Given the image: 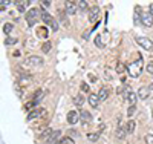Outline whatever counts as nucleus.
Returning <instances> with one entry per match:
<instances>
[{"instance_id":"nucleus-25","label":"nucleus","mask_w":153,"mask_h":144,"mask_svg":"<svg viewBox=\"0 0 153 144\" xmlns=\"http://www.w3.org/2000/svg\"><path fill=\"white\" fill-rule=\"evenodd\" d=\"M115 71H117L118 74H123V72L126 71V66H124V63L118 61V63H117V66H115Z\"/></svg>"},{"instance_id":"nucleus-19","label":"nucleus","mask_w":153,"mask_h":144,"mask_svg":"<svg viewBox=\"0 0 153 144\" xmlns=\"http://www.w3.org/2000/svg\"><path fill=\"white\" fill-rule=\"evenodd\" d=\"M135 127H136V123H135L133 120L127 121V124H126V129H127V132H129V134H133V132H135Z\"/></svg>"},{"instance_id":"nucleus-42","label":"nucleus","mask_w":153,"mask_h":144,"mask_svg":"<svg viewBox=\"0 0 153 144\" xmlns=\"http://www.w3.org/2000/svg\"><path fill=\"white\" fill-rule=\"evenodd\" d=\"M149 12L153 16V3H150V6H149Z\"/></svg>"},{"instance_id":"nucleus-27","label":"nucleus","mask_w":153,"mask_h":144,"mask_svg":"<svg viewBox=\"0 0 153 144\" xmlns=\"http://www.w3.org/2000/svg\"><path fill=\"white\" fill-rule=\"evenodd\" d=\"M52 49V43H49V42H46V43H43V46H42V51L45 52V54H48V52Z\"/></svg>"},{"instance_id":"nucleus-26","label":"nucleus","mask_w":153,"mask_h":144,"mask_svg":"<svg viewBox=\"0 0 153 144\" xmlns=\"http://www.w3.org/2000/svg\"><path fill=\"white\" fill-rule=\"evenodd\" d=\"M58 144H75V141L71 138V137H65V138H61Z\"/></svg>"},{"instance_id":"nucleus-32","label":"nucleus","mask_w":153,"mask_h":144,"mask_svg":"<svg viewBox=\"0 0 153 144\" xmlns=\"http://www.w3.org/2000/svg\"><path fill=\"white\" fill-rule=\"evenodd\" d=\"M80 89H81V92H91V89H89V84L87 83H81V86H80Z\"/></svg>"},{"instance_id":"nucleus-18","label":"nucleus","mask_w":153,"mask_h":144,"mask_svg":"<svg viewBox=\"0 0 153 144\" xmlns=\"http://www.w3.org/2000/svg\"><path fill=\"white\" fill-rule=\"evenodd\" d=\"M83 103H84V98H83L81 94L75 95V98H74V104H75L76 107H81V106H83Z\"/></svg>"},{"instance_id":"nucleus-8","label":"nucleus","mask_w":153,"mask_h":144,"mask_svg":"<svg viewBox=\"0 0 153 144\" xmlns=\"http://www.w3.org/2000/svg\"><path fill=\"white\" fill-rule=\"evenodd\" d=\"M43 115H46L45 109H34L28 113V120H34V118H37V116H43Z\"/></svg>"},{"instance_id":"nucleus-10","label":"nucleus","mask_w":153,"mask_h":144,"mask_svg":"<svg viewBox=\"0 0 153 144\" xmlns=\"http://www.w3.org/2000/svg\"><path fill=\"white\" fill-rule=\"evenodd\" d=\"M61 137V132L60 130H54V134L51 135V138H49V141H48V144H58L60 143V138Z\"/></svg>"},{"instance_id":"nucleus-35","label":"nucleus","mask_w":153,"mask_h":144,"mask_svg":"<svg viewBox=\"0 0 153 144\" xmlns=\"http://www.w3.org/2000/svg\"><path fill=\"white\" fill-rule=\"evenodd\" d=\"M34 106H37V103L32 100V101H28V103H26V106H25V107H26V109H32Z\"/></svg>"},{"instance_id":"nucleus-22","label":"nucleus","mask_w":153,"mask_h":144,"mask_svg":"<svg viewBox=\"0 0 153 144\" xmlns=\"http://www.w3.org/2000/svg\"><path fill=\"white\" fill-rule=\"evenodd\" d=\"M37 35L42 37V38H46V37L49 35V31H48L46 28H38V29H37Z\"/></svg>"},{"instance_id":"nucleus-6","label":"nucleus","mask_w":153,"mask_h":144,"mask_svg":"<svg viewBox=\"0 0 153 144\" xmlns=\"http://www.w3.org/2000/svg\"><path fill=\"white\" fill-rule=\"evenodd\" d=\"M141 22L144 26H147V28H150V26L153 25V16L150 14V12H146V14H141Z\"/></svg>"},{"instance_id":"nucleus-13","label":"nucleus","mask_w":153,"mask_h":144,"mask_svg":"<svg viewBox=\"0 0 153 144\" xmlns=\"http://www.w3.org/2000/svg\"><path fill=\"white\" fill-rule=\"evenodd\" d=\"M89 104H91L92 107H98V104H100L98 94H89Z\"/></svg>"},{"instance_id":"nucleus-2","label":"nucleus","mask_w":153,"mask_h":144,"mask_svg":"<svg viewBox=\"0 0 153 144\" xmlns=\"http://www.w3.org/2000/svg\"><path fill=\"white\" fill-rule=\"evenodd\" d=\"M38 16H42V11H40V9H37V8L29 9V11L26 12V23H28V26H34Z\"/></svg>"},{"instance_id":"nucleus-43","label":"nucleus","mask_w":153,"mask_h":144,"mask_svg":"<svg viewBox=\"0 0 153 144\" xmlns=\"http://www.w3.org/2000/svg\"><path fill=\"white\" fill-rule=\"evenodd\" d=\"M135 11L138 12V14H141V6H136V8H135Z\"/></svg>"},{"instance_id":"nucleus-4","label":"nucleus","mask_w":153,"mask_h":144,"mask_svg":"<svg viewBox=\"0 0 153 144\" xmlns=\"http://www.w3.org/2000/svg\"><path fill=\"white\" fill-rule=\"evenodd\" d=\"M26 64H29V66H34V68L43 66V58L38 57V55H31V57L26 58Z\"/></svg>"},{"instance_id":"nucleus-14","label":"nucleus","mask_w":153,"mask_h":144,"mask_svg":"<svg viewBox=\"0 0 153 144\" xmlns=\"http://www.w3.org/2000/svg\"><path fill=\"white\" fill-rule=\"evenodd\" d=\"M126 101L130 104V106H136V101H138V94L136 92H130L129 97L126 98Z\"/></svg>"},{"instance_id":"nucleus-21","label":"nucleus","mask_w":153,"mask_h":144,"mask_svg":"<svg viewBox=\"0 0 153 144\" xmlns=\"http://www.w3.org/2000/svg\"><path fill=\"white\" fill-rule=\"evenodd\" d=\"M87 140L91 141V143H95L100 140V134L98 132H91V134H87Z\"/></svg>"},{"instance_id":"nucleus-29","label":"nucleus","mask_w":153,"mask_h":144,"mask_svg":"<svg viewBox=\"0 0 153 144\" xmlns=\"http://www.w3.org/2000/svg\"><path fill=\"white\" fill-rule=\"evenodd\" d=\"M17 43V38H14V37H8L6 40H5V45L6 46H11V45H16Z\"/></svg>"},{"instance_id":"nucleus-16","label":"nucleus","mask_w":153,"mask_h":144,"mask_svg":"<svg viewBox=\"0 0 153 144\" xmlns=\"http://www.w3.org/2000/svg\"><path fill=\"white\" fill-rule=\"evenodd\" d=\"M40 17H42V20H43L45 23H48V25H51V23H52V20H54V19H52V16L48 14V12H46L45 9H42V16H40Z\"/></svg>"},{"instance_id":"nucleus-3","label":"nucleus","mask_w":153,"mask_h":144,"mask_svg":"<svg viewBox=\"0 0 153 144\" xmlns=\"http://www.w3.org/2000/svg\"><path fill=\"white\" fill-rule=\"evenodd\" d=\"M135 40H136V43H138L139 46H143V48L147 49V51H152V49H153V42L150 40V38H147V37H136Z\"/></svg>"},{"instance_id":"nucleus-33","label":"nucleus","mask_w":153,"mask_h":144,"mask_svg":"<svg viewBox=\"0 0 153 144\" xmlns=\"http://www.w3.org/2000/svg\"><path fill=\"white\" fill-rule=\"evenodd\" d=\"M135 110H136V106H130L129 110H127V116H133L135 115Z\"/></svg>"},{"instance_id":"nucleus-17","label":"nucleus","mask_w":153,"mask_h":144,"mask_svg":"<svg viewBox=\"0 0 153 144\" xmlns=\"http://www.w3.org/2000/svg\"><path fill=\"white\" fill-rule=\"evenodd\" d=\"M52 134H54L52 129H46L45 132L40 135V140H42V141H49V138H51V135H52Z\"/></svg>"},{"instance_id":"nucleus-37","label":"nucleus","mask_w":153,"mask_h":144,"mask_svg":"<svg viewBox=\"0 0 153 144\" xmlns=\"http://www.w3.org/2000/svg\"><path fill=\"white\" fill-rule=\"evenodd\" d=\"M144 141H146L147 144H153V135H147V137L144 138Z\"/></svg>"},{"instance_id":"nucleus-34","label":"nucleus","mask_w":153,"mask_h":144,"mask_svg":"<svg viewBox=\"0 0 153 144\" xmlns=\"http://www.w3.org/2000/svg\"><path fill=\"white\" fill-rule=\"evenodd\" d=\"M146 71H147L149 74H153V61L147 63V66H146Z\"/></svg>"},{"instance_id":"nucleus-31","label":"nucleus","mask_w":153,"mask_h":144,"mask_svg":"<svg viewBox=\"0 0 153 144\" xmlns=\"http://www.w3.org/2000/svg\"><path fill=\"white\" fill-rule=\"evenodd\" d=\"M49 26H51V29H52V32H55V31H58V22H57L55 19L52 20V23H51Z\"/></svg>"},{"instance_id":"nucleus-1","label":"nucleus","mask_w":153,"mask_h":144,"mask_svg":"<svg viewBox=\"0 0 153 144\" xmlns=\"http://www.w3.org/2000/svg\"><path fill=\"white\" fill-rule=\"evenodd\" d=\"M143 64H144V63H143V57L139 55L135 63H132V64H129V66H127V72L130 74V77L136 78V77L141 75V72H143Z\"/></svg>"},{"instance_id":"nucleus-20","label":"nucleus","mask_w":153,"mask_h":144,"mask_svg":"<svg viewBox=\"0 0 153 144\" xmlns=\"http://www.w3.org/2000/svg\"><path fill=\"white\" fill-rule=\"evenodd\" d=\"M107 97H109V90H107V89H101L100 92H98V98H100V101L107 100Z\"/></svg>"},{"instance_id":"nucleus-24","label":"nucleus","mask_w":153,"mask_h":144,"mask_svg":"<svg viewBox=\"0 0 153 144\" xmlns=\"http://www.w3.org/2000/svg\"><path fill=\"white\" fill-rule=\"evenodd\" d=\"M42 97H43V90L42 89H38V90H35V94H34V101L38 104V101L42 100Z\"/></svg>"},{"instance_id":"nucleus-39","label":"nucleus","mask_w":153,"mask_h":144,"mask_svg":"<svg viewBox=\"0 0 153 144\" xmlns=\"http://www.w3.org/2000/svg\"><path fill=\"white\" fill-rule=\"evenodd\" d=\"M104 129H106L104 124H100V126H98V134H103V132H104Z\"/></svg>"},{"instance_id":"nucleus-38","label":"nucleus","mask_w":153,"mask_h":144,"mask_svg":"<svg viewBox=\"0 0 153 144\" xmlns=\"http://www.w3.org/2000/svg\"><path fill=\"white\" fill-rule=\"evenodd\" d=\"M31 78H32L31 75H22L20 80H22V81H31Z\"/></svg>"},{"instance_id":"nucleus-11","label":"nucleus","mask_w":153,"mask_h":144,"mask_svg":"<svg viewBox=\"0 0 153 144\" xmlns=\"http://www.w3.org/2000/svg\"><path fill=\"white\" fill-rule=\"evenodd\" d=\"M80 120L83 123H91L92 121V113L89 112V110H81L80 112Z\"/></svg>"},{"instance_id":"nucleus-40","label":"nucleus","mask_w":153,"mask_h":144,"mask_svg":"<svg viewBox=\"0 0 153 144\" xmlns=\"http://www.w3.org/2000/svg\"><path fill=\"white\" fill-rule=\"evenodd\" d=\"M89 81H97V77L94 74H89Z\"/></svg>"},{"instance_id":"nucleus-30","label":"nucleus","mask_w":153,"mask_h":144,"mask_svg":"<svg viewBox=\"0 0 153 144\" xmlns=\"http://www.w3.org/2000/svg\"><path fill=\"white\" fill-rule=\"evenodd\" d=\"M95 45H97V48H104V43H103V40H101V35H97Z\"/></svg>"},{"instance_id":"nucleus-12","label":"nucleus","mask_w":153,"mask_h":144,"mask_svg":"<svg viewBox=\"0 0 153 144\" xmlns=\"http://www.w3.org/2000/svg\"><path fill=\"white\" fill-rule=\"evenodd\" d=\"M127 134H129V132H127L126 126H120L117 130H115V137H117V138H120V140L126 138V135H127Z\"/></svg>"},{"instance_id":"nucleus-9","label":"nucleus","mask_w":153,"mask_h":144,"mask_svg":"<svg viewBox=\"0 0 153 144\" xmlns=\"http://www.w3.org/2000/svg\"><path fill=\"white\" fill-rule=\"evenodd\" d=\"M80 120V113H76L75 110H71L68 113V123L69 124H76V121Z\"/></svg>"},{"instance_id":"nucleus-23","label":"nucleus","mask_w":153,"mask_h":144,"mask_svg":"<svg viewBox=\"0 0 153 144\" xmlns=\"http://www.w3.org/2000/svg\"><path fill=\"white\" fill-rule=\"evenodd\" d=\"M12 29H14V26H12L11 23H5V25H3V32H5L6 35H9V34L12 32Z\"/></svg>"},{"instance_id":"nucleus-7","label":"nucleus","mask_w":153,"mask_h":144,"mask_svg":"<svg viewBox=\"0 0 153 144\" xmlns=\"http://www.w3.org/2000/svg\"><path fill=\"white\" fill-rule=\"evenodd\" d=\"M65 9H66V12L68 14H75L76 11H78V5H76L75 2H66V5H65Z\"/></svg>"},{"instance_id":"nucleus-5","label":"nucleus","mask_w":153,"mask_h":144,"mask_svg":"<svg viewBox=\"0 0 153 144\" xmlns=\"http://www.w3.org/2000/svg\"><path fill=\"white\" fill-rule=\"evenodd\" d=\"M100 12H101V9H100V6H97V5L89 9V20H91V23H95V22L98 20Z\"/></svg>"},{"instance_id":"nucleus-44","label":"nucleus","mask_w":153,"mask_h":144,"mask_svg":"<svg viewBox=\"0 0 153 144\" xmlns=\"http://www.w3.org/2000/svg\"><path fill=\"white\" fill-rule=\"evenodd\" d=\"M12 55H14V57H20V52H19V51H16V52H14V54H12Z\"/></svg>"},{"instance_id":"nucleus-15","label":"nucleus","mask_w":153,"mask_h":144,"mask_svg":"<svg viewBox=\"0 0 153 144\" xmlns=\"http://www.w3.org/2000/svg\"><path fill=\"white\" fill-rule=\"evenodd\" d=\"M149 92H150L149 87H139V90H138V98L146 100V98L149 97Z\"/></svg>"},{"instance_id":"nucleus-36","label":"nucleus","mask_w":153,"mask_h":144,"mask_svg":"<svg viewBox=\"0 0 153 144\" xmlns=\"http://www.w3.org/2000/svg\"><path fill=\"white\" fill-rule=\"evenodd\" d=\"M6 5H9L8 0H2V2H0V11H3L6 8Z\"/></svg>"},{"instance_id":"nucleus-41","label":"nucleus","mask_w":153,"mask_h":144,"mask_svg":"<svg viewBox=\"0 0 153 144\" xmlns=\"http://www.w3.org/2000/svg\"><path fill=\"white\" fill-rule=\"evenodd\" d=\"M42 5H43V8H48V6H51V2H48V0H45V2H42Z\"/></svg>"},{"instance_id":"nucleus-45","label":"nucleus","mask_w":153,"mask_h":144,"mask_svg":"<svg viewBox=\"0 0 153 144\" xmlns=\"http://www.w3.org/2000/svg\"><path fill=\"white\" fill-rule=\"evenodd\" d=\"M149 89L152 90V92H153V83H150V86H149Z\"/></svg>"},{"instance_id":"nucleus-28","label":"nucleus","mask_w":153,"mask_h":144,"mask_svg":"<svg viewBox=\"0 0 153 144\" xmlns=\"http://www.w3.org/2000/svg\"><path fill=\"white\" fill-rule=\"evenodd\" d=\"M76 5H78V9H81V11H86L87 9V2H84V0H80V2H76Z\"/></svg>"}]
</instances>
